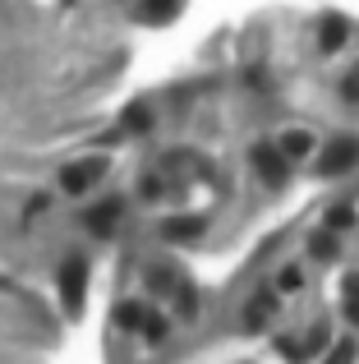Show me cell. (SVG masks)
<instances>
[{
  "label": "cell",
  "instance_id": "44dd1931",
  "mask_svg": "<svg viewBox=\"0 0 359 364\" xmlns=\"http://www.w3.org/2000/svg\"><path fill=\"white\" fill-rule=\"evenodd\" d=\"M304 282H309V277H304V267H299V263H286V267L277 272V291H281V295L304 291Z\"/></svg>",
  "mask_w": 359,
  "mask_h": 364
},
{
  "label": "cell",
  "instance_id": "cb8c5ba5",
  "mask_svg": "<svg viewBox=\"0 0 359 364\" xmlns=\"http://www.w3.org/2000/svg\"><path fill=\"white\" fill-rule=\"evenodd\" d=\"M166 194H171V189H166L162 176H143V180H138V198H148V203H162Z\"/></svg>",
  "mask_w": 359,
  "mask_h": 364
},
{
  "label": "cell",
  "instance_id": "5b68a950",
  "mask_svg": "<svg viewBox=\"0 0 359 364\" xmlns=\"http://www.w3.org/2000/svg\"><path fill=\"white\" fill-rule=\"evenodd\" d=\"M79 222H83V231H88V235L111 240V235L120 231V222H125V198H101V203H92Z\"/></svg>",
  "mask_w": 359,
  "mask_h": 364
},
{
  "label": "cell",
  "instance_id": "603a6c76",
  "mask_svg": "<svg viewBox=\"0 0 359 364\" xmlns=\"http://www.w3.org/2000/svg\"><path fill=\"white\" fill-rule=\"evenodd\" d=\"M336 92H341V102H350V107H359V65H350V70L336 79Z\"/></svg>",
  "mask_w": 359,
  "mask_h": 364
},
{
  "label": "cell",
  "instance_id": "277c9868",
  "mask_svg": "<svg viewBox=\"0 0 359 364\" xmlns=\"http://www.w3.org/2000/svg\"><path fill=\"white\" fill-rule=\"evenodd\" d=\"M106 157H83V161H70V166H60V194H70V198H79V194H88L97 180H106Z\"/></svg>",
  "mask_w": 359,
  "mask_h": 364
},
{
  "label": "cell",
  "instance_id": "8fae6325",
  "mask_svg": "<svg viewBox=\"0 0 359 364\" xmlns=\"http://www.w3.org/2000/svg\"><path fill=\"white\" fill-rule=\"evenodd\" d=\"M143 286H148L153 295H175V286H180V267L157 258V263H148V267H143Z\"/></svg>",
  "mask_w": 359,
  "mask_h": 364
},
{
  "label": "cell",
  "instance_id": "9c48e42d",
  "mask_svg": "<svg viewBox=\"0 0 359 364\" xmlns=\"http://www.w3.org/2000/svg\"><path fill=\"white\" fill-rule=\"evenodd\" d=\"M346 42H350V18L346 14H323L318 18V51L323 55L346 51Z\"/></svg>",
  "mask_w": 359,
  "mask_h": 364
},
{
  "label": "cell",
  "instance_id": "52a82bcc",
  "mask_svg": "<svg viewBox=\"0 0 359 364\" xmlns=\"http://www.w3.org/2000/svg\"><path fill=\"white\" fill-rule=\"evenodd\" d=\"M157 235H162L166 245H194V240L207 235V217L203 213H175V217H166V222L157 226Z\"/></svg>",
  "mask_w": 359,
  "mask_h": 364
},
{
  "label": "cell",
  "instance_id": "9a60e30c",
  "mask_svg": "<svg viewBox=\"0 0 359 364\" xmlns=\"http://www.w3.org/2000/svg\"><path fill=\"white\" fill-rule=\"evenodd\" d=\"M323 226H327V231H336V235H341V231H355V226H359L355 203H332L323 213Z\"/></svg>",
  "mask_w": 359,
  "mask_h": 364
},
{
  "label": "cell",
  "instance_id": "7c38bea8",
  "mask_svg": "<svg viewBox=\"0 0 359 364\" xmlns=\"http://www.w3.org/2000/svg\"><path fill=\"white\" fill-rule=\"evenodd\" d=\"M143 318H148L143 300H120L116 309H111V323H116L120 332H143Z\"/></svg>",
  "mask_w": 359,
  "mask_h": 364
},
{
  "label": "cell",
  "instance_id": "e0dca14e",
  "mask_svg": "<svg viewBox=\"0 0 359 364\" xmlns=\"http://www.w3.org/2000/svg\"><path fill=\"white\" fill-rule=\"evenodd\" d=\"M341 318L359 328V272H350L341 282Z\"/></svg>",
  "mask_w": 359,
  "mask_h": 364
},
{
  "label": "cell",
  "instance_id": "30bf717a",
  "mask_svg": "<svg viewBox=\"0 0 359 364\" xmlns=\"http://www.w3.org/2000/svg\"><path fill=\"white\" fill-rule=\"evenodd\" d=\"M184 5L189 0H138L134 18L138 23H153V28H166V23H175V18L184 14Z\"/></svg>",
  "mask_w": 359,
  "mask_h": 364
},
{
  "label": "cell",
  "instance_id": "6da1fadb",
  "mask_svg": "<svg viewBox=\"0 0 359 364\" xmlns=\"http://www.w3.org/2000/svg\"><path fill=\"white\" fill-rule=\"evenodd\" d=\"M359 166V134H336V139H327L323 148H318L314 157V176L318 180H341L350 176Z\"/></svg>",
  "mask_w": 359,
  "mask_h": 364
},
{
  "label": "cell",
  "instance_id": "8992f818",
  "mask_svg": "<svg viewBox=\"0 0 359 364\" xmlns=\"http://www.w3.org/2000/svg\"><path fill=\"white\" fill-rule=\"evenodd\" d=\"M277 314H281V291L277 286H258L249 295V304H244V332H263Z\"/></svg>",
  "mask_w": 359,
  "mask_h": 364
},
{
  "label": "cell",
  "instance_id": "7a4b0ae2",
  "mask_svg": "<svg viewBox=\"0 0 359 364\" xmlns=\"http://www.w3.org/2000/svg\"><path fill=\"white\" fill-rule=\"evenodd\" d=\"M55 291H60V304L70 318L83 314V300H88V263L79 254L60 258V272H55Z\"/></svg>",
  "mask_w": 359,
  "mask_h": 364
},
{
  "label": "cell",
  "instance_id": "d6986e66",
  "mask_svg": "<svg viewBox=\"0 0 359 364\" xmlns=\"http://www.w3.org/2000/svg\"><path fill=\"white\" fill-rule=\"evenodd\" d=\"M153 124H157V116H153L148 102H134V107L125 111V129L129 134H153Z\"/></svg>",
  "mask_w": 359,
  "mask_h": 364
},
{
  "label": "cell",
  "instance_id": "2e32d148",
  "mask_svg": "<svg viewBox=\"0 0 359 364\" xmlns=\"http://www.w3.org/2000/svg\"><path fill=\"white\" fill-rule=\"evenodd\" d=\"M138 337H143L148 346H166V341H171V318H166V314H153V309H148L143 332H138Z\"/></svg>",
  "mask_w": 359,
  "mask_h": 364
},
{
  "label": "cell",
  "instance_id": "7402d4cb",
  "mask_svg": "<svg viewBox=\"0 0 359 364\" xmlns=\"http://www.w3.org/2000/svg\"><path fill=\"white\" fill-rule=\"evenodd\" d=\"M304 346H309V360H314L318 350H327V346H332V323H314L309 337H304Z\"/></svg>",
  "mask_w": 359,
  "mask_h": 364
},
{
  "label": "cell",
  "instance_id": "ffe728a7",
  "mask_svg": "<svg viewBox=\"0 0 359 364\" xmlns=\"http://www.w3.org/2000/svg\"><path fill=\"white\" fill-rule=\"evenodd\" d=\"M359 355V346H355V337H336L332 346L323 350V364H355Z\"/></svg>",
  "mask_w": 359,
  "mask_h": 364
},
{
  "label": "cell",
  "instance_id": "ba28073f",
  "mask_svg": "<svg viewBox=\"0 0 359 364\" xmlns=\"http://www.w3.org/2000/svg\"><path fill=\"white\" fill-rule=\"evenodd\" d=\"M277 143H281V152L290 157V166H299V161H314V157H318V148H323V143H318V134H314V129H304V124L286 129Z\"/></svg>",
  "mask_w": 359,
  "mask_h": 364
},
{
  "label": "cell",
  "instance_id": "4fadbf2b",
  "mask_svg": "<svg viewBox=\"0 0 359 364\" xmlns=\"http://www.w3.org/2000/svg\"><path fill=\"white\" fill-rule=\"evenodd\" d=\"M309 254H314L318 263H336V258H341V235L327 231V226L314 231V235H309Z\"/></svg>",
  "mask_w": 359,
  "mask_h": 364
},
{
  "label": "cell",
  "instance_id": "5bb4252c",
  "mask_svg": "<svg viewBox=\"0 0 359 364\" xmlns=\"http://www.w3.org/2000/svg\"><path fill=\"white\" fill-rule=\"evenodd\" d=\"M198 309H203V295H198V286H194V282H180V286H175V318L194 323Z\"/></svg>",
  "mask_w": 359,
  "mask_h": 364
},
{
  "label": "cell",
  "instance_id": "3957f363",
  "mask_svg": "<svg viewBox=\"0 0 359 364\" xmlns=\"http://www.w3.org/2000/svg\"><path fill=\"white\" fill-rule=\"evenodd\" d=\"M249 166H253V176L267 180L272 189H281L290 180V157L281 152L277 139H258V143H253V148H249Z\"/></svg>",
  "mask_w": 359,
  "mask_h": 364
},
{
  "label": "cell",
  "instance_id": "ac0fdd59",
  "mask_svg": "<svg viewBox=\"0 0 359 364\" xmlns=\"http://www.w3.org/2000/svg\"><path fill=\"white\" fill-rule=\"evenodd\" d=\"M272 346H277V355H281V360H290V364H309V346H304V337H290V332H281Z\"/></svg>",
  "mask_w": 359,
  "mask_h": 364
}]
</instances>
